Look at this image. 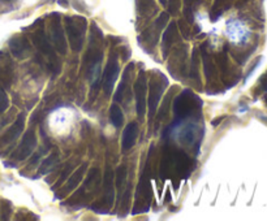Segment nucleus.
<instances>
[{
  "label": "nucleus",
  "mask_w": 267,
  "mask_h": 221,
  "mask_svg": "<svg viewBox=\"0 0 267 221\" xmlns=\"http://www.w3.org/2000/svg\"><path fill=\"white\" fill-rule=\"evenodd\" d=\"M37 146V137L34 130H29V132L25 133L23 141L20 143V146L17 147V150L14 151L13 158L16 160H24L29 156V155L33 154L34 149Z\"/></svg>",
  "instance_id": "nucleus-9"
},
{
  "label": "nucleus",
  "mask_w": 267,
  "mask_h": 221,
  "mask_svg": "<svg viewBox=\"0 0 267 221\" xmlns=\"http://www.w3.org/2000/svg\"><path fill=\"white\" fill-rule=\"evenodd\" d=\"M119 72L120 66L119 61H117V55L114 53L110 58L109 63H107L106 68L103 70V75H102V87H103V91L107 97L112 94L114 85L116 82L117 77H119Z\"/></svg>",
  "instance_id": "nucleus-6"
},
{
  "label": "nucleus",
  "mask_w": 267,
  "mask_h": 221,
  "mask_svg": "<svg viewBox=\"0 0 267 221\" xmlns=\"http://www.w3.org/2000/svg\"><path fill=\"white\" fill-rule=\"evenodd\" d=\"M33 41L34 43H35L37 47H38L39 52H42L43 55L47 58L48 63H50V70L52 72V75H58V73L60 72V63H59L58 56H56L52 46L50 44V41H48L45 30H43V29L37 30L33 35Z\"/></svg>",
  "instance_id": "nucleus-5"
},
{
  "label": "nucleus",
  "mask_w": 267,
  "mask_h": 221,
  "mask_svg": "<svg viewBox=\"0 0 267 221\" xmlns=\"http://www.w3.org/2000/svg\"><path fill=\"white\" fill-rule=\"evenodd\" d=\"M58 161H59V152L54 151L47 159H45V160H43V163L41 164V167H39L38 172L41 174L50 173V172L54 169V167L56 165V163H58Z\"/></svg>",
  "instance_id": "nucleus-17"
},
{
  "label": "nucleus",
  "mask_w": 267,
  "mask_h": 221,
  "mask_svg": "<svg viewBox=\"0 0 267 221\" xmlns=\"http://www.w3.org/2000/svg\"><path fill=\"white\" fill-rule=\"evenodd\" d=\"M65 28L69 36L70 47L75 52H78L82 48L85 31H86V20L84 17H67L65 19Z\"/></svg>",
  "instance_id": "nucleus-4"
},
{
  "label": "nucleus",
  "mask_w": 267,
  "mask_h": 221,
  "mask_svg": "<svg viewBox=\"0 0 267 221\" xmlns=\"http://www.w3.org/2000/svg\"><path fill=\"white\" fill-rule=\"evenodd\" d=\"M110 120H111L112 125L115 127H121L124 124V115H122L121 109L119 105L112 104L110 108Z\"/></svg>",
  "instance_id": "nucleus-19"
},
{
  "label": "nucleus",
  "mask_w": 267,
  "mask_h": 221,
  "mask_svg": "<svg viewBox=\"0 0 267 221\" xmlns=\"http://www.w3.org/2000/svg\"><path fill=\"white\" fill-rule=\"evenodd\" d=\"M9 105V99H8V95L6 94L4 90L0 88V112H4V110L8 108Z\"/></svg>",
  "instance_id": "nucleus-21"
},
{
  "label": "nucleus",
  "mask_w": 267,
  "mask_h": 221,
  "mask_svg": "<svg viewBox=\"0 0 267 221\" xmlns=\"http://www.w3.org/2000/svg\"><path fill=\"white\" fill-rule=\"evenodd\" d=\"M127 178V168L126 167H120L119 171H117V180H116V185L119 190H121V185H124Z\"/></svg>",
  "instance_id": "nucleus-20"
},
{
  "label": "nucleus",
  "mask_w": 267,
  "mask_h": 221,
  "mask_svg": "<svg viewBox=\"0 0 267 221\" xmlns=\"http://www.w3.org/2000/svg\"><path fill=\"white\" fill-rule=\"evenodd\" d=\"M202 60H203V68H205V76L209 81H211L212 76L215 75V65L212 63V59L210 53L206 51V43L202 44Z\"/></svg>",
  "instance_id": "nucleus-16"
},
{
  "label": "nucleus",
  "mask_w": 267,
  "mask_h": 221,
  "mask_svg": "<svg viewBox=\"0 0 267 221\" xmlns=\"http://www.w3.org/2000/svg\"><path fill=\"white\" fill-rule=\"evenodd\" d=\"M9 48H11L12 53L19 59H25L26 56L30 53V44H29L28 39L23 38V36H16L9 41Z\"/></svg>",
  "instance_id": "nucleus-12"
},
{
  "label": "nucleus",
  "mask_w": 267,
  "mask_h": 221,
  "mask_svg": "<svg viewBox=\"0 0 267 221\" xmlns=\"http://www.w3.org/2000/svg\"><path fill=\"white\" fill-rule=\"evenodd\" d=\"M50 39L61 55L67 53V41H65L64 31L61 29L60 16L58 13H52L50 17Z\"/></svg>",
  "instance_id": "nucleus-7"
},
{
  "label": "nucleus",
  "mask_w": 267,
  "mask_h": 221,
  "mask_svg": "<svg viewBox=\"0 0 267 221\" xmlns=\"http://www.w3.org/2000/svg\"><path fill=\"white\" fill-rule=\"evenodd\" d=\"M201 0H185V6L193 7L195 3H200Z\"/></svg>",
  "instance_id": "nucleus-24"
},
{
  "label": "nucleus",
  "mask_w": 267,
  "mask_h": 221,
  "mask_svg": "<svg viewBox=\"0 0 267 221\" xmlns=\"http://www.w3.org/2000/svg\"><path fill=\"white\" fill-rule=\"evenodd\" d=\"M2 3H12V2H14V0H0Z\"/></svg>",
  "instance_id": "nucleus-25"
},
{
  "label": "nucleus",
  "mask_w": 267,
  "mask_h": 221,
  "mask_svg": "<svg viewBox=\"0 0 267 221\" xmlns=\"http://www.w3.org/2000/svg\"><path fill=\"white\" fill-rule=\"evenodd\" d=\"M3 125H4V122H2V120H0V127L3 126Z\"/></svg>",
  "instance_id": "nucleus-27"
},
{
  "label": "nucleus",
  "mask_w": 267,
  "mask_h": 221,
  "mask_svg": "<svg viewBox=\"0 0 267 221\" xmlns=\"http://www.w3.org/2000/svg\"><path fill=\"white\" fill-rule=\"evenodd\" d=\"M176 35H177V25L175 22H171L170 26L166 29L163 34V56L168 55V51L171 50V47L175 43Z\"/></svg>",
  "instance_id": "nucleus-15"
},
{
  "label": "nucleus",
  "mask_w": 267,
  "mask_h": 221,
  "mask_svg": "<svg viewBox=\"0 0 267 221\" xmlns=\"http://www.w3.org/2000/svg\"><path fill=\"white\" fill-rule=\"evenodd\" d=\"M167 21H168V14L167 13H162L161 16H159V19L155 21L156 30H162V29L164 28V25L167 24Z\"/></svg>",
  "instance_id": "nucleus-22"
},
{
  "label": "nucleus",
  "mask_w": 267,
  "mask_h": 221,
  "mask_svg": "<svg viewBox=\"0 0 267 221\" xmlns=\"http://www.w3.org/2000/svg\"><path fill=\"white\" fill-rule=\"evenodd\" d=\"M138 137V124L137 122H129L122 132L121 138V149L124 151H128L134 146Z\"/></svg>",
  "instance_id": "nucleus-11"
},
{
  "label": "nucleus",
  "mask_w": 267,
  "mask_h": 221,
  "mask_svg": "<svg viewBox=\"0 0 267 221\" xmlns=\"http://www.w3.org/2000/svg\"><path fill=\"white\" fill-rule=\"evenodd\" d=\"M263 99H264V103H266V104H267V94L264 95V97H263Z\"/></svg>",
  "instance_id": "nucleus-26"
},
{
  "label": "nucleus",
  "mask_w": 267,
  "mask_h": 221,
  "mask_svg": "<svg viewBox=\"0 0 267 221\" xmlns=\"http://www.w3.org/2000/svg\"><path fill=\"white\" fill-rule=\"evenodd\" d=\"M114 198H115V193H114V174H112L111 171H107L106 174H104V196L103 200L106 203V207L109 210L110 207L114 203Z\"/></svg>",
  "instance_id": "nucleus-14"
},
{
  "label": "nucleus",
  "mask_w": 267,
  "mask_h": 221,
  "mask_svg": "<svg viewBox=\"0 0 267 221\" xmlns=\"http://www.w3.org/2000/svg\"><path fill=\"white\" fill-rule=\"evenodd\" d=\"M133 68H134V64H129L126 69H124V72H122V81H121V83L119 85L117 91L115 93V95H114V100H116V102H121V100L124 99V95H126V93L128 91L129 82H131V72Z\"/></svg>",
  "instance_id": "nucleus-13"
},
{
  "label": "nucleus",
  "mask_w": 267,
  "mask_h": 221,
  "mask_svg": "<svg viewBox=\"0 0 267 221\" xmlns=\"http://www.w3.org/2000/svg\"><path fill=\"white\" fill-rule=\"evenodd\" d=\"M257 90H258V93L267 91V73H264L261 77V80H259V86L257 87Z\"/></svg>",
  "instance_id": "nucleus-23"
},
{
  "label": "nucleus",
  "mask_w": 267,
  "mask_h": 221,
  "mask_svg": "<svg viewBox=\"0 0 267 221\" xmlns=\"http://www.w3.org/2000/svg\"><path fill=\"white\" fill-rule=\"evenodd\" d=\"M146 93H148V80L144 70H139L137 81L134 82V97H136V109L138 119H144L146 112Z\"/></svg>",
  "instance_id": "nucleus-8"
},
{
  "label": "nucleus",
  "mask_w": 267,
  "mask_h": 221,
  "mask_svg": "<svg viewBox=\"0 0 267 221\" xmlns=\"http://www.w3.org/2000/svg\"><path fill=\"white\" fill-rule=\"evenodd\" d=\"M86 168H87V164H84V165L81 167V168H78L77 171L73 173V176L70 177L69 181H68V183H67V186H65V189H64L65 191H70V190H73L75 188H77V185L81 182L82 177H84Z\"/></svg>",
  "instance_id": "nucleus-18"
},
{
  "label": "nucleus",
  "mask_w": 267,
  "mask_h": 221,
  "mask_svg": "<svg viewBox=\"0 0 267 221\" xmlns=\"http://www.w3.org/2000/svg\"><path fill=\"white\" fill-rule=\"evenodd\" d=\"M24 126H25V114H20L19 119L16 120L13 125L8 129V132L4 134L2 138H0V143L2 144H9L12 142L16 141L19 138V136L21 134V132L24 130Z\"/></svg>",
  "instance_id": "nucleus-10"
},
{
  "label": "nucleus",
  "mask_w": 267,
  "mask_h": 221,
  "mask_svg": "<svg viewBox=\"0 0 267 221\" xmlns=\"http://www.w3.org/2000/svg\"><path fill=\"white\" fill-rule=\"evenodd\" d=\"M168 86V80L167 77L163 75L159 70H154L151 73L150 82H149V117L150 120H153L154 115L156 112V108H158L159 102H161V98L164 93V88Z\"/></svg>",
  "instance_id": "nucleus-2"
},
{
  "label": "nucleus",
  "mask_w": 267,
  "mask_h": 221,
  "mask_svg": "<svg viewBox=\"0 0 267 221\" xmlns=\"http://www.w3.org/2000/svg\"><path fill=\"white\" fill-rule=\"evenodd\" d=\"M167 130H176L177 141L187 147H193L195 143H200L203 136V129H198L194 122H187L181 126L180 121H176L175 124L168 126Z\"/></svg>",
  "instance_id": "nucleus-3"
},
{
  "label": "nucleus",
  "mask_w": 267,
  "mask_h": 221,
  "mask_svg": "<svg viewBox=\"0 0 267 221\" xmlns=\"http://www.w3.org/2000/svg\"><path fill=\"white\" fill-rule=\"evenodd\" d=\"M202 107V102L200 98L189 90L185 88L175 100H173V114H175L177 121L188 119V117L195 116Z\"/></svg>",
  "instance_id": "nucleus-1"
},
{
  "label": "nucleus",
  "mask_w": 267,
  "mask_h": 221,
  "mask_svg": "<svg viewBox=\"0 0 267 221\" xmlns=\"http://www.w3.org/2000/svg\"><path fill=\"white\" fill-rule=\"evenodd\" d=\"M161 3L164 4V3H166V0H161Z\"/></svg>",
  "instance_id": "nucleus-28"
}]
</instances>
